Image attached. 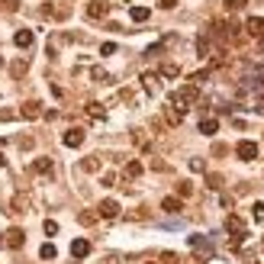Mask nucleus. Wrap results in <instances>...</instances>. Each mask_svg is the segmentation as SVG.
Instances as JSON below:
<instances>
[{"instance_id":"obj_17","label":"nucleus","mask_w":264,"mask_h":264,"mask_svg":"<svg viewBox=\"0 0 264 264\" xmlns=\"http://www.w3.org/2000/svg\"><path fill=\"white\" fill-rule=\"evenodd\" d=\"M197 52H200V58H206V55H210V39H206V36H200V39H197Z\"/></svg>"},{"instance_id":"obj_18","label":"nucleus","mask_w":264,"mask_h":264,"mask_svg":"<svg viewBox=\"0 0 264 264\" xmlns=\"http://www.w3.org/2000/svg\"><path fill=\"white\" fill-rule=\"evenodd\" d=\"M126 174H129V177H139V174H142V164H139V161H129V164H126Z\"/></svg>"},{"instance_id":"obj_15","label":"nucleus","mask_w":264,"mask_h":264,"mask_svg":"<svg viewBox=\"0 0 264 264\" xmlns=\"http://www.w3.org/2000/svg\"><path fill=\"white\" fill-rule=\"evenodd\" d=\"M161 210H164V213H177V210H180V200H177V197H164Z\"/></svg>"},{"instance_id":"obj_32","label":"nucleus","mask_w":264,"mask_h":264,"mask_svg":"<svg viewBox=\"0 0 264 264\" xmlns=\"http://www.w3.org/2000/svg\"><path fill=\"white\" fill-rule=\"evenodd\" d=\"M261 42H264V32H261Z\"/></svg>"},{"instance_id":"obj_12","label":"nucleus","mask_w":264,"mask_h":264,"mask_svg":"<svg viewBox=\"0 0 264 264\" xmlns=\"http://www.w3.org/2000/svg\"><path fill=\"white\" fill-rule=\"evenodd\" d=\"M200 132L203 135H216L219 132V119H200Z\"/></svg>"},{"instance_id":"obj_13","label":"nucleus","mask_w":264,"mask_h":264,"mask_svg":"<svg viewBox=\"0 0 264 264\" xmlns=\"http://www.w3.org/2000/svg\"><path fill=\"white\" fill-rule=\"evenodd\" d=\"M129 16L135 20V23H145L148 16H152V10H148V7H132V10H129Z\"/></svg>"},{"instance_id":"obj_1","label":"nucleus","mask_w":264,"mask_h":264,"mask_svg":"<svg viewBox=\"0 0 264 264\" xmlns=\"http://www.w3.org/2000/svg\"><path fill=\"white\" fill-rule=\"evenodd\" d=\"M197 100V84H187V87H180V90H174L171 93V103H174V110L177 113H184L190 103Z\"/></svg>"},{"instance_id":"obj_23","label":"nucleus","mask_w":264,"mask_h":264,"mask_svg":"<svg viewBox=\"0 0 264 264\" xmlns=\"http://www.w3.org/2000/svg\"><path fill=\"white\" fill-rule=\"evenodd\" d=\"M42 229H45V235H55V232H58V222H52V219H48Z\"/></svg>"},{"instance_id":"obj_30","label":"nucleus","mask_w":264,"mask_h":264,"mask_svg":"<svg viewBox=\"0 0 264 264\" xmlns=\"http://www.w3.org/2000/svg\"><path fill=\"white\" fill-rule=\"evenodd\" d=\"M161 261H164V264H177V255H171V251H168V255H164Z\"/></svg>"},{"instance_id":"obj_5","label":"nucleus","mask_w":264,"mask_h":264,"mask_svg":"<svg viewBox=\"0 0 264 264\" xmlns=\"http://www.w3.org/2000/svg\"><path fill=\"white\" fill-rule=\"evenodd\" d=\"M100 216L103 219H116L119 216V203L116 200H103L100 203Z\"/></svg>"},{"instance_id":"obj_26","label":"nucleus","mask_w":264,"mask_h":264,"mask_svg":"<svg viewBox=\"0 0 264 264\" xmlns=\"http://www.w3.org/2000/svg\"><path fill=\"white\" fill-rule=\"evenodd\" d=\"M225 7H229V10H242V7H245V0H225Z\"/></svg>"},{"instance_id":"obj_3","label":"nucleus","mask_w":264,"mask_h":264,"mask_svg":"<svg viewBox=\"0 0 264 264\" xmlns=\"http://www.w3.org/2000/svg\"><path fill=\"white\" fill-rule=\"evenodd\" d=\"M62 142H65L68 148H81V145H84V132H81V129H68V132L62 135Z\"/></svg>"},{"instance_id":"obj_21","label":"nucleus","mask_w":264,"mask_h":264,"mask_svg":"<svg viewBox=\"0 0 264 264\" xmlns=\"http://www.w3.org/2000/svg\"><path fill=\"white\" fill-rule=\"evenodd\" d=\"M161 74H164V78H177V74H180V68H177V65H164V68H161Z\"/></svg>"},{"instance_id":"obj_24","label":"nucleus","mask_w":264,"mask_h":264,"mask_svg":"<svg viewBox=\"0 0 264 264\" xmlns=\"http://www.w3.org/2000/svg\"><path fill=\"white\" fill-rule=\"evenodd\" d=\"M113 52H116V45H113V42H103V45H100V55H113Z\"/></svg>"},{"instance_id":"obj_6","label":"nucleus","mask_w":264,"mask_h":264,"mask_svg":"<svg viewBox=\"0 0 264 264\" xmlns=\"http://www.w3.org/2000/svg\"><path fill=\"white\" fill-rule=\"evenodd\" d=\"M23 242H26L23 229H10L7 232V248H23Z\"/></svg>"},{"instance_id":"obj_27","label":"nucleus","mask_w":264,"mask_h":264,"mask_svg":"<svg viewBox=\"0 0 264 264\" xmlns=\"http://www.w3.org/2000/svg\"><path fill=\"white\" fill-rule=\"evenodd\" d=\"M158 7H161V10H174V7H177V0H158Z\"/></svg>"},{"instance_id":"obj_29","label":"nucleus","mask_w":264,"mask_h":264,"mask_svg":"<svg viewBox=\"0 0 264 264\" xmlns=\"http://www.w3.org/2000/svg\"><path fill=\"white\" fill-rule=\"evenodd\" d=\"M190 190H194L190 184H180V187H177V194H180V197H190Z\"/></svg>"},{"instance_id":"obj_20","label":"nucleus","mask_w":264,"mask_h":264,"mask_svg":"<svg viewBox=\"0 0 264 264\" xmlns=\"http://www.w3.org/2000/svg\"><path fill=\"white\" fill-rule=\"evenodd\" d=\"M39 255L45 258V261H52V258L58 255V251H55V245H42V248H39Z\"/></svg>"},{"instance_id":"obj_9","label":"nucleus","mask_w":264,"mask_h":264,"mask_svg":"<svg viewBox=\"0 0 264 264\" xmlns=\"http://www.w3.org/2000/svg\"><path fill=\"white\" fill-rule=\"evenodd\" d=\"M32 39H36V36H32V29H20V32L13 36L16 48H29V45H32Z\"/></svg>"},{"instance_id":"obj_10","label":"nucleus","mask_w":264,"mask_h":264,"mask_svg":"<svg viewBox=\"0 0 264 264\" xmlns=\"http://www.w3.org/2000/svg\"><path fill=\"white\" fill-rule=\"evenodd\" d=\"M190 248H194V251H203V255H210V242H206V239H203V235H190Z\"/></svg>"},{"instance_id":"obj_31","label":"nucleus","mask_w":264,"mask_h":264,"mask_svg":"<svg viewBox=\"0 0 264 264\" xmlns=\"http://www.w3.org/2000/svg\"><path fill=\"white\" fill-rule=\"evenodd\" d=\"M3 164H7V158H3V155H0V168H3Z\"/></svg>"},{"instance_id":"obj_25","label":"nucleus","mask_w":264,"mask_h":264,"mask_svg":"<svg viewBox=\"0 0 264 264\" xmlns=\"http://www.w3.org/2000/svg\"><path fill=\"white\" fill-rule=\"evenodd\" d=\"M255 219H258V222H264V203H255Z\"/></svg>"},{"instance_id":"obj_7","label":"nucleus","mask_w":264,"mask_h":264,"mask_svg":"<svg viewBox=\"0 0 264 264\" xmlns=\"http://www.w3.org/2000/svg\"><path fill=\"white\" fill-rule=\"evenodd\" d=\"M225 229H229L235 239H242V235H245V222H242L239 216H229V219H225Z\"/></svg>"},{"instance_id":"obj_28","label":"nucleus","mask_w":264,"mask_h":264,"mask_svg":"<svg viewBox=\"0 0 264 264\" xmlns=\"http://www.w3.org/2000/svg\"><path fill=\"white\" fill-rule=\"evenodd\" d=\"M13 74H16V78H20V74H26V62H16V65H13Z\"/></svg>"},{"instance_id":"obj_11","label":"nucleus","mask_w":264,"mask_h":264,"mask_svg":"<svg viewBox=\"0 0 264 264\" xmlns=\"http://www.w3.org/2000/svg\"><path fill=\"white\" fill-rule=\"evenodd\" d=\"M245 29H248L251 36H261V32H264V20H261V16H251L248 23H245Z\"/></svg>"},{"instance_id":"obj_4","label":"nucleus","mask_w":264,"mask_h":264,"mask_svg":"<svg viewBox=\"0 0 264 264\" xmlns=\"http://www.w3.org/2000/svg\"><path fill=\"white\" fill-rule=\"evenodd\" d=\"M71 255H74V258H87V255H90V242H87V239H74V242H71Z\"/></svg>"},{"instance_id":"obj_14","label":"nucleus","mask_w":264,"mask_h":264,"mask_svg":"<svg viewBox=\"0 0 264 264\" xmlns=\"http://www.w3.org/2000/svg\"><path fill=\"white\" fill-rule=\"evenodd\" d=\"M39 113H42V107H39V103H36V100L23 103V116H26V119H36V116H39Z\"/></svg>"},{"instance_id":"obj_8","label":"nucleus","mask_w":264,"mask_h":264,"mask_svg":"<svg viewBox=\"0 0 264 264\" xmlns=\"http://www.w3.org/2000/svg\"><path fill=\"white\" fill-rule=\"evenodd\" d=\"M107 13H110V3H100V0L87 7V16H90V20H103V16H107Z\"/></svg>"},{"instance_id":"obj_19","label":"nucleus","mask_w":264,"mask_h":264,"mask_svg":"<svg viewBox=\"0 0 264 264\" xmlns=\"http://www.w3.org/2000/svg\"><path fill=\"white\" fill-rule=\"evenodd\" d=\"M142 81H145V87H148V90H152V93L158 90V74H145V78H142Z\"/></svg>"},{"instance_id":"obj_22","label":"nucleus","mask_w":264,"mask_h":264,"mask_svg":"<svg viewBox=\"0 0 264 264\" xmlns=\"http://www.w3.org/2000/svg\"><path fill=\"white\" fill-rule=\"evenodd\" d=\"M87 113H90V116H97V119H103V110H100V103H87Z\"/></svg>"},{"instance_id":"obj_16","label":"nucleus","mask_w":264,"mask_h":264,"mask_svg":"<svg viewBox=\"0 0 264 264\" xmlns=\"http://www.w3.org/2000/svg\"><path fill=\"white\" fill-rule=\"evenodd\" d=\"M32 171L36 174H52V161H48V158H39V161L32 164Z\"/></svg>"},{"instance_id":"obj_2","label":"nucleus","mask_w":264,"mask_h":264,"mask_svg":"<svg viewBox=\"0 0 264 264\" xmlns=\"http://www.w3.org/2000/svg\"><path fill=\"white\" fill-rule=\"evenodd\" d=\"M235 155H239L242 161H255V158H258V145L245 139V142H239V145H235Z\"/></svg>"}]
</instances>
